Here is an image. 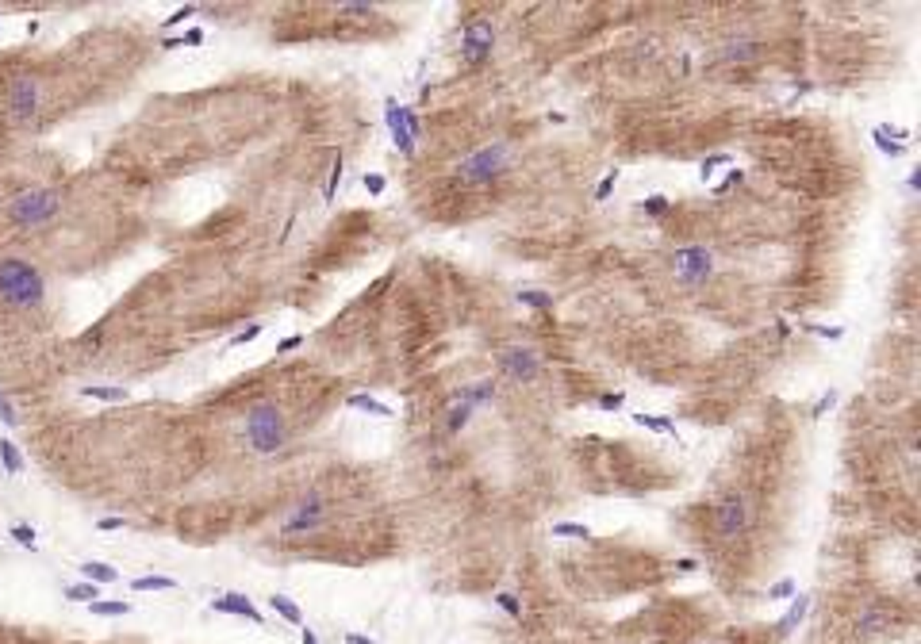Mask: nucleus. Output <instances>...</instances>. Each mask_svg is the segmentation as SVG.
<instances>
[{"label":"nucleus","mask_w":921,"mask_h":644,"mask_svg":"<svg viewBox=\"0 0 921 644\" xmlns=\"http://www.w3.org/2000/svg\"><path fill=\"white\" fill-rule=\"evenodd\" d=\"M672 273H675V280L687 284V288L706 284V276L714 273L711 249H706V246H683V249H675V254H672Z\"/></svg>","instance_id":"6"},{"label":"nucleus","mask_w":921,"mask_h":644,"mask_svg":"<svg viewBox=\"0 0 921 644\" xmlns=\"http://www.w3.org/2000/svg\"><path fill=\"white\" fill-rule=\"evenodd\" d=\"M403 123H407V135L411 138H422V123H419V116H415L411 108H403Z\"/></svg>","instance_id":"43"},{"label":"nucleus","mask_w":921,"mask_h":644,"mask_svg":"<svg viewBox=\"0 0 921 644\" xmlns=\"http://www.w3.org/2000/svg\"><path fill=\"white\" fill-rule=\"evenodd\" d=\"M641 211H645V215H664L668 211V196H649V200L641 203Z\"/></svg>","instance_id":"40"},{"label":"nucleus","mask_w":921,"mask_h":644,"mask_svg":"<svg viewBox=\"0 0 921 644\" xmlns=\"http://www.w3.org/2000/svg\"><path fill=\"white\" fill-rule=\"evenodd\" d=\"M776 598H795V580L772 583V587H768V602H776Z\"/></svg>","instance_id":"35"},{"label":"nucleus","mask_w":921,"mask_h":644,"mask_svg":"<svg viewBox=\"0 0 921 644\" xmlns=\"http://www.w3.org/2000/svg\"><path fill=\"white\" fill-rule=\"evenodd\" d=\"M614 184H618V169H610V173L599 181V189H595V203L610 200V192H614Z\"/></svg>","instance_id":"34"},{"label":"nucleus","mask_w":921,"mask_h":644,"mask_svg":"<svg viewBox=\"0 0 921 644\" xmlns=\"http://www.w3.org/2000/svg\"><path fill=\"white\" fill-rule=\"evenodd\" d=\"M284 437H288V426H284V411L276 403H257V406H250V414H246V441H250V449L254 453H276L284 445Z\"/></svg>","instance_id":"4"},{"label":"nucleus","mask_w":921,"mask_h":644,"mask_svg":"<svg viewBox=\"0 0 921 644\" xmlns=\"http://www.w3.org/2000/svg\"><path fill=\"white\" fill-rule=\"evenodd\" d=\"M622 406H626L622 391H607V395H599V411H622Z\"/></svg>","instance_id":"39"},{"label":"nucleus","mask_w":921,"mask_h":644,"mask_svg":"<svg viewBox=\"0 0 921 644\" xmlns=\"http://www.w3.org/2000/svg\"><path fill=\"white\" fill-rule=\"evenodd\" d=\"M730 161H733V158H730L725 150L711 153V158H703V165H699V177H703V181H711V173H714V169H718V165H730Z\"/></svg>","instance_id":"33"},{"label":"nucleus","mask_w":921,"mask_h":644,"mask_svg":"<svg viewBox=\"0 0 921 644\" xmlns=\"http://www.w3.org/2000/svg\"><path fill=\"white\" fill-rule=\"evenodd\" d=\"M492 399H495V380H480V384H472V388L461 391V403H469V406L492 403Z\"/></svg>","instance_id":"20"},{"label":"nucleus","mask_w":921,"mask_h":644,"mask_svg":"<svg viewBox=\"0 0 921 644\" xmlns=\"http://www.w3.org/2000/svg\"><path fill=\"white\" fill-rule=\"evenodd\" d=\"M553 537H568V541H588L591 529L580 521H553Z\"/></svg>","instance_id":"23"},{"label":"nucleus","mask_w":921,"mask_h":644,"mask_svg":"<svg viewBox=\"0 0 921 644\" xmlns=\"http://www.w3.org/2000/svg\"><path fill=\"white\" fill-rule=\"evenodd\" d=\"M77 572L85 575L88 583H96V587H100V583H116V580H119V572H116L112 564H104V560H85V564H81Z\"/></svg>","instance_id":"17"},{"label":"nucleus","mask_w":921,"mask_h":644,"mask_svg":"<svg viewBox=\"0 0 921 644\" xmlns=\"http://www.w3.org/2000/svg\"><path fill=\"white\" fill-rule=\"evenodd\" d=\"M123 526H127L123 518H100L96 521V529H104V533H116V529H123Z\"/></svg>","instance_id":"46"},{"label":"nucleus","mask_w":921,"mask_h":644,"mask_svg":"<svg viewBox=\"0 0 921 644\" xmlns=\"http://www.w3.org/2000/svg\"><path fill=\"white\" fill-rule=\"evenodd\" d=\"M0 464H4L8 476H20L23 472V456H20V449H15L12 437H0Z\"/></svg>","instance_id":"21"},{"label":"nucleus","mask_w":921,"mask_h":644,"mask_svg":"<svg viewBox=\"0 0 921 644\" xmlns=\"http://www.w3.org/2000/svg\"><path fill=\"white\" fill-rule=\"evenodd\" d=\"M856 629L860 633H883V629H891V614H887L883 606H863L860 614H856Z\"/></svg>","instance_id":"15"},{"label":"nucleus","mask_w":921,"mask_h":644,"mask_svg":"<svg viewBox=\"0 0 921 644\" xmlns=\"http://www.w3.org/2000/svg\"><path fill=\"white\" fill-rule=\"evenodd\" d=\"M81 395H85V399H100V403H127V399H131V391H127V388L85 384V388H81Z\"/></svg>","instance_id":"19"},{"label":"nucleus","mask_w":921,"mask_h":644,"mask_svg":"<svg viewBox=\"0 0 921 644\" xmlns=\"http://www.w3.org/2000/svg\"><path fill=\"white\" fill-rule=\"evenodd\" d=\"M161 46H166V50H181V46H184V39H181V35H169Z\"/></svg>","instance_id":"52"},{"label":"nucleus","mask_w":921,"mask_h":644,"mask_svg":"<svg viewBox=\"0 0 921 644\" xmlns=\"http://www.w3.org/2000/svg\"><path fill=\"white\" fill-rule=\"evenodd\" d=\"M338 181H342V158L334 161V169H330V181H327V200H334V196H338Z\"/></svg>","instance_id":"44"},{"label":"nucleus","mask_w":921,"mask_h":644,"mask_svg":"<svg viewBox=\"0 0 921 644\" xmlns=\"http://www.w3.org/2000/svg\"><path fill=\"white\" fill-rule=\"evenodd\" d=\"M0 422L4 426H20V414H15V406H12V399L0 391Z\"/></svg>","instance_id":"38"},{"label":"nucleus","mask_w":921,"mask_h":644,"mask_svg":"<svg viewBox=\"0 0 921 644\" xmlns=\"http://www.w3.org/2000/svg\"><path fill=\"white\" fill-rule=\"evenodd\" d=\"M269 610H273L276 617H284L288 625H300V629H304V610H300L288 594H273V598H269Z\"/></svg>","instance_id":"16"},{"label":"nucleus","mask_w":921,"mask_h":644,"mask_svg":"<svg viewBox=\"0 0 921 644\" xmlns=\"http://www.w3.org/2000/svg\"><path fill=\"white\" fill-rule=\"evenodd\" d=\"M66 598H69V602H96V598H100V587L88 583V580H85V583H73V587H66Z\"/></svg>","instance_id":"26"},{"label":"nucleus","mask_w":921,"mask_h":644,"mask_svg":"<svg viewBox=\"0 0 921 644\" xmlns=\"http://www.w3.org/2000/svg\"><path fill=\"white\" fill-rule=\"evenodd\" d=\"M472 411H476V406H469V403H453L450 406V434H461V430L469 426Z\"/></svg>","instance_id":"28"},{"label":"nucleus","mask_w":921,"mask_h":644,"mask_svg":"<svg viewBox=\"0 0 921 644\" xmlns=\"http://www.w3.org/2000/svg\"><path fill=\"white\" fill-rule=\"evenodd\" d=\"M518 303L537 307V311H549V307H553V296H549V292H537V288H523V292H518Z\"/></svg>","instance_id":"27"},{"label":"nucleus","mask_w":921,"mask_h":644,"mask_svg":"<svg viewBox=\"0 0 921 644\" xmlns=\"http://www.w3.org/2000/svg\"><path fill=\"white\" fill-rule=\"evenodd\" d=\"M499 369L507 372L511 380H518V384H530V380H537V372H542V361H537V353L526 345H507L499 353Z\"/></svg>","instance_id":"9"},{"label":"nucleus","mask_w":921,"mask_h":644,"mask_svg":"<svg viewBox=\"0 0 921 644\" xmlns=\"http://www.w3.org/2000/svg\"><path fill=\"white\" fill-rule=\"evenodd\" d=\"M300 345H304V334H288V338L276 345V353H292V349H300Z\"/></svg>","instance_id":"45"},{"label":"nucleus","mask_w":921,"mask_h":644,"mask_svg":"<svg viewBox=\"0 0 921 644\" xmlns=\"http://www.w3.org/2000/svg\"><path fill=\"white\" fill-rule=\"evenodd\" d=\"M12 541H15V544H23V549H31V552L39 549V541H35V529H31L27 521H20V526H12Z\"/></svg>","instance_id":"32"},{"label":"nucleus","mask_w":921,"mask_h":644,"mask_svg":"<svg viewBox=\"0 0 921 644\" xmlns=\"http://www.w3.org/2000/svg\"><path fill=\"white\" fill-rule=\"evenodd\" d=\"M211 610H219V614H234V617H246L250 625H265V614L254 606V602L246 598V594H238V591H231V594H219V598H211Z\"/></svg>","instance_id":"11"},{"label":"nucleus","mask_w":921,"mask_h":644,"mask_svg":"<svg viewBox=\"0 0 921 644\" xmlns=\"http://www.w3.org/2000/svg\"><path fill=\"white\" fill-rule=\"evenodd\" d=\"M196 12H200V8H196V4H184V8H177V12H173V15H166V23H161V31H169V27H177V23H184V20H189V15H196Z\"/></svg>","instance_id":"36"},{"label":"nucleus","mask_w":921,"mask_h":644,"mask_svg":"<svg viewBox=\"0 0 921 644\" xmlns=\"http://www.w3.org/2000/svg\"><path fill=\"white\" fill-rule=\"evenodd\" d=\"M346 644H377V640H369L365 633H346Z\"/></svg>","instance_id":"51"},{"label":"nucleus","mask_w":921,"mask_h":644,"mask_svg":"<svg viewBox=\"0 0 921 644\" xmlns=\"http://www.w3.org/2000/svg\"><path fill=\"white\" fill-rule=\"evenodd\" d=\"M633 422L645 430H657V434H675V422L664 418V414H633Z\"/></svg>","instance_id":"24"},{"label":"nucleus","mask_w":921,"mask_h":644,"mask_svg":"<svg viewBox=\"0 0 921 644\" xmlns=\"http://www.w3.org/2000/svg\"><path fill=\"white\" fill-rule=\"evenodd\" d=\"M323 518H327V502H323V495H307L304 502L296 507V514H292L288 521L281 526V533L284 537H292V533H307V529H319L323 526Z\"/></svg>","instance_id":"10"},{"label":"nucleus","mask_w":921,"mask_h":644,"mask_svg":"<svg viewBox=\"0 0 921 644\" xmlns=\"http://www.w3.org/2000/svg\"><path fill=\"white\" fill-rule=\"evenodd\" d=\"M802 330H810L814 338H826V341H841V338H845V326H818V322H802Z\"/></svg>","instance_id":"31"},{"label":"nucleus","mask_w":921,"mask_h":644,"mask_svg":"<svg viewBox=\"0 0 921 644\" xmlns=\"http://www.w3.org/2000/svg\"><path fill=\"white\" fill-rule=\"evenodd\" d=\"M262 330H265V322H250L246 330H238L231 341H227V349H238V345H250V341H257L262 338Z\"/></svg>","instance_id":"29"},{"label":"nucleus","mask_w":921,"mask_h":644,"mask_svg":"<svg viewBox=\"0 0 921 644\" xmlns=\"http://www.w3.org/2000/svg\"><path fill=\"white\" fill-rule=\"evenodd\" d=\"M748 521H753V510H748L745 495H737V491L722 495L718 514H714V526H718V533L725 537V541H737V537L748 529Z\"/></svg>","instance_id":"8"},{"label":"nucleus","mask_w":921,"mask_h":644,"mask_svg":"<svg viewBox=\"0 0 921 644\" xmlns=\"http://www.w3.org/2000/svg\"><path fill=\"white\" fill-rule=\"evenodd\" d=\"M833 403H837V391L829 388L826 395H821L818 403H814V411H810V414H814V418H821V414H826V411H833Z\"/></svg>","instance_id":"41"},{"label":"nucleus","mask_w":921,"mask_h":644,"mask_svg":"<svg viewBox=\"0 0 921 644\" xmlns=\"http://www.w3.org/2000/svg\"><path fill=\"white\" fill-rule=\"evenodd\" d=\"M346 406H354V411H365V414H372V418H392V406L388 403H380L377 395H369V391H354V395L346 399Z\"/></svg>","instance_id":"14"},{"label":"nucleus","mask_w":921,"mask_h":644,"mask_svg":"<svg viewBox=\"0 0 921 644\" xmlns=\"http://www.w3.org/2000/svg\"><path fill=\"white\" fill-rule=\"evenodd\" d=\"M806 610H810V598L806 594H795V602H791V610L784 617L776 622V637H791V633L802 625V617H806Z\"/></svg>","instance_id":"13"},{"label":"nucleus","mask_w":921,"mask_h":644,"mask_svg":"<svg viewBox=\"0 0 921 644\" xmlns=\"http://www.w3.org/2000/svg\"><path fill=\"white\" fill-rule=\"evenodd\" d=\"M695 568H699V560H691V556L675 560V572H695Z\"/></svg>","instance_id":"49"},{"label":"nucleus","mask_w":921,"mask_h":644,"mask_svg":"<svg viewBox=\"0 0 921 644\" xmlns=\"http://www.w3.org/2000/svg\"><path fill=\"white\" fill-rule=\"evenodd\" d=\"M495 602H499V610H503V614H511V617H523V606H518V598H515L511 591L495 594Z\"/></svg>","instance_id":"37"},{"label":"nucleus","mask_w":921,"mask_h":644,"mask_svg":"<svg viewBox=\"0 0 921 644\" xmlns=\"http://www.w3.org/2000/svg\"><path fill=\"white\" fill-rule=\"evenodd\" d=\"M177 580H169V575H138V580H131V591H173Z\"/></svg>","instance_id":"22"},{"label":"nucleus","mask_w":921,"mask_h":644,"mask_svg":"<svg viewBox=\"0 0 921 644\" xmlns=\"http://www.w3.org/2000/svg\"><path fill=\"white\" fill-rule=\"evenodd\" d=\"M871 138H875V146H879V150L887 153V158H902V153H906V146H902V142H891V138H887V135H883V130H879V127L871 130Z\"/></svg>","instance_id":"30"},{"label":"nucleus","mask_w":921,"mask_h":644,"mask_svg":"<svg viewBox=\"0 0 921 644\" xmlns=\"http://www.w3.org/2000/svg\"><path fill=\"white\" fill-rule=\"evenodd\" d=\"M511 169H515V146L492 142V146H480L469 158H461L457 181L461 184H492V181H499L503 173H511Z\"/></svg>","instance_id":"3"},{"label":"nucleus","mask_w":921,"mask_h":644,"mask_svg":"<svg viewBox=\"0 0 921 644\" xmlns=\"http://www.w3.org/2000/svg\"><path fill=\"white\" fill-rule=\"evenodd\" d=\"M492 46H495L492 20H469L464 23V35H461V62L464 65H484L492 58Z\"/></svg>","instance_id":"7"},{"label":"nucleus","mask_w":921,"mask_h":644,"mask_svg":"<svg viewBox=\"0 0 921 644\" xmlns=\"http://www.w3.org/2000/svg\"><path fill=\"white\" fill-rule=\"evenodd\" d=\"M300 644H319V637H315V629H307V625H304V629H300Z\"/></svg>","instance_id":"50"},{"label":"nucleus","mask_w":921,"mask_h":644,"mask_svg":"<svg viewBox=\"0 0 921 644\" xmlns=\"http://www.w3.org/2000/svg\"><path fill=\"white\" fill-rule=\"evenodd\" d=\"M181 39H184V46H200V43H203V31H200V27H189Z\"/></svg>","instance_id":"48"},{"label":"nucleus","mask_w":921,"mask_h":644,"mask_svg":"<svg viewBox=\"0 0 921 644\" xmlns=\"http://www.w3.org/2000/svg\"><path fill=\"white\" fill-rule=\"evenodd\" d=\"M745 181V173H741V169H730V177H725V181L718 184V192H725V189H733V184H741Z\"/></svg>","instance_id":"47"},{"label":"nucleus","mask_w":921,"mask_h":644,"mask_svg":"<svg viewBox=\"0 0 921 644\" xmlns=\"http://www.w3.org/2000/svg\"><path fill=\"white\" fill-rule=\"evenodd\" d=\"M365 189H369V196H380V192L388 189V181H384L380 173H365Z\"/></svg>","instance_id":"42"},{"label":"nucleus","mask_w":921,"mask_h":644,"mask_svg":"<svg viewBox=\"0 0 921 644\" xmlns=\"http://www.w3.org/2000/svg\"><path fill=\"white\" fill-rule=\"evenodd\" d=\"M46 299V280L31 261L23 257H0V303L12 311H39Z\"/></svg>","instance_id":"1"},{"label":"nucleus","mask_w":921,"mask_h":644,"mask_svg":"<svg viewBox=\"0 0 921 644\" xmlns=\"http://www.w3.org/2000/svg\"><path fill=\"white\" fill-rule=\"evenodd\" d=\"M43 111V81L35 73H20L8 81V119L15 127H27Z\"/></svg>","instance_id":"5"},{"label":"nucleus","mask_w":921,"mask_h":644,"mask_svg":"<svg viewBox=\"0 0 921 644\" xmlns=\"http://www.w3.org/2000/svg\"><path fill=\"white\" fill-rule=\"evenodd\" d=\"M88 610H93L96 617H123V614H131V602H88Z\"/></svg>","instance_id":"25"},{"label":"nucleus","mask_w":921,"mask_h":644,"mask_svg":"<svg viewBox=\"0 0 921 644\" xmlns=\"http://www.w3.org/2000/svg\"><path fill=\"white\" fill-rule=\"evenodd\" d=\"M8 219L20 231H39L62 211V192L58 189H23L8 200Z\"/></svg>","instance_id":"2"},{"label":"nucleus","mask_w":921,"mask_h":644,"mask_svg":"<svg viewBox=\"0 0 921 644\" xmlns=\"http://www.w3.org/2000/svg\"><path fill=\"white\" fill-rule=\"evenodd\" d=\"M764 54V46L760 43H753V39H741V43H730L722 50V58L725 62H753V58H760Z\"/></svg>","instance_id":"18"},{"label":"nucleus","mask_w":921,"mask_h":644,"mask_svg":"<svg viewBox=\"0 0 921 644\" xmlns=\"http://www.w3.org/2000/svg\"><path fill=\"white\" fill-rule=\"evenodd\" d=\"M384 119H388V130H392V142H396V150H399V153H407V158H411V153H415V138L407 135V123H403V108H399V100H392V96H388V100H384Z\"/></svg>","instance_id":"12"}]
</instances>
